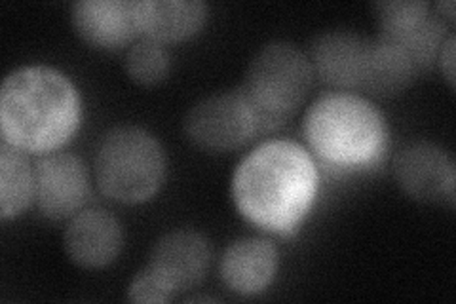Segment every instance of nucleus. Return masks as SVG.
<instances>
[{
    "label": "nucleus",
    "instance_id": "obj_2",
    "mask_svg": "<svg viewBox=\"0 0 456 304\" xmlns=\"http://www.w3.org/2000/svg\"><path fill=\"white\" fill-rule=\"evenodd\" d=\"M82 101L61 70L27 65L12 70L0 90L3 141L23 152H52L77 134Z\"/></svg>",
    "mask_w": 456,
    "mask_h": 304
},
{
    "label": "nucleus",
    "instance_id": "obj_13",
    "mask_svg": "<svg viewBox=\"0 0 456 304\" xmlns=\"http://www.w3.org/2000/svg\"><path fill=\"white\" fill-rule=\"evenodd\" d=\"M221 278L238 295H256L278 272V250L265 238H241L228 245L219 265Z\"/></svg>",
    "mask_w": 456,
    "mask_h": 304
},
{
    "label": "nucleus",
    "instance_id": "obj_1",
    "mask_svg": "<svg viewBox=\"0 0 456 304\" xmlns=\"http://www.w3.org/2000/svg\"><path fill=\"white\" fill-rule=\"evenodd\" d=\"M318 193V168L295 141H266L241 160L232 198L241 217L273 233L295 230Z\"/></svg>",
    "mask_w": 456,
    "mask_h": 304
},
{
    "label": "nucleus",
    "instance_id": "obj_3",
    "mask_svg": "<svg viewBox=\"0 0 456 304\" xmlns=\"http://www.w3.org/2000/svg\"><path fill=\"white\" fill-rule=\"evenodd\" d=\"M303 132L310 151L331 168L375 166L388 147L382 112L352 92L325 94L314 101L305 114Z\"/></svg>",
    "mask_w": 456,
    "mask_h": 304
},
{
    "label": "nucleus",
    "instance_id": "obj_7",
    "mask_svg": "<svg viewBox=\"0 0 456 304\" xmlns=\"http://www.w3.org/2000/svg\"><path fill=\"white\" fill-rule=\"evenodd\" d=\"M314 77L337 92L365 90L370 67V40L354 31L320 33L310 45Z\"/></svg>",
    "mask_w": 456,
    "mask_h": 304
},
{
    "label": "nucleus",
    "instance_id": "obj_15",
    "mask_svg": "<svg viewBox=\"0 0 456 304\" xmlns=\"http://www.w3.org/2000/svg\"><path fill=\"white\" fill-rule=\"evenodd\" d=\"M35 200V168L23 151L3 141L0 147V217L13 219Z\"/></svg>",
    "mask_w": 456,
    "mask_h": 304
},
{
    "label": "nucleus",
    "instance_id": "obj_16",
    "mask_svg": "<svg viewBox=\"0 0 456 304\" xmlns=\"http://www.w3.org/2000/svg\"><path fill=\"white\" fill-rule=\"evenodd\" d=\"M171 69V57L164 45L141 38L134 42L126 55V72L134 82L141 86H156L167 78Z\"/></svg>",
    "mask_w": 456,
    "mask_h": 304
},
{
    "label": "nucleus",
    "instance_id": "obj_12",
    "mask_svg": "<svg viewBox=\"0 0 456 304\" xmlns=\"http://www.w3.org/2000/svg\"><path fill=\"white\" fill-rule=\"evenodd\" d=\"M70 21L86 45L117 50L139 35L137 0H80L70 6Z\"/></svg>",
    "mask_w": 456,
    "mask_h": 304
},
{
    "label": "nucleus",
    "instance_id": "obj_11",
    "mask_svg": "<svg viewBox=\"0 0 456 304\" xmlns=\"http://www.w3.org/2000/svg\"><path fill=\"white\" fill-rule=\"evenodd\" d=\"M211 263L208 240L196 230H171L154 243L149 268L179 295L206 278Z\"/></svg>",
    "mask_w": 456,
    "mask_h": 304
},
{
    "label": "nucleus",
    "instance_id": "obj_8",
    "mask_svg": "<svg viewBox=\"0 0 456 304\" xmlns=\"http://www.w3.org/2000/svg\"><path fill=\"white\" fill-rule=\"evenodd\" d=\"M402 191L419 201L447 198L454 206L456 168L451 154L430 141H417L399 151L394 164Z\"/></svg>",
    "mask_w": 456,
    "mask_h": 304
},
{
    "label": "nucleus",
    "instance_id": "obj_4",
    "mask_svg": "<svg viewBox=\"0 0 456 304\" xmlns=\"http://www.w3.org/2000/svg\"><path fill=\"white\" fill-rule=\"evenodd\" d=\"M166 177V156L159 139L137 126H118L99 141L95 181L120 204L151 200Z\"/></svg>",
    "mask_w": 456,
    "mask_h": 304
},
{
    "label": "nucleus",
    "instance_id": "obj_10",
    "mask_svg": "<svg viewBox=\"0 0 456 304\" xmlns=\"http://www.w3.org/2000/svg\"><path fill=\"white\" fill-rule=\"evenodd\" d=\"M63 242L69 259L77 267L97 270L112 265L120 255L124 228L107 210L90 208L70 217Z\"/></svg>",
    "mask_w": 456,
    "mask_h": 304
},
{
    "label": "nucleus",
    "instance_id": "obj_19",
    "mask_svg": "<svg viewBox=\"0 0 456 304\" xmlns=\"http://www.w3.org/2000/svg\"><path fill=\"white\" fill-rule=\"evenodd\" d=\"M456 45V40H454V37H447L445 38V42H444V46H441V50H439V55H437V60H439V63H441V72H444V77L447 78V82H449V86L451 88H454V46Z\"/></svg>",
    "mask_w": 456,
    "mask_h": 304
},
{
    "label": "nucleus",
    "instance_id": "obj_14",
    "mask_svg": "<svg viewBox=\"0 0 456 304\" xmlns=\"http://www.w3.org/2000/svg\"><path fill=\"white\" fill-rule=\"evenodd\" d=\"M208 20V4L202 0H137L139 35L175 45L202 31Z\"/></svg>",
    "mask_w": 456,
    "mask_h": 304
},
{
    "label": "nucleus",
    "instance_id": "obj_20",
    "mask_svg": "<svg viewBox=\"0 0 456 304\" xmlns=\"http://www.w3.org/2000/svg\"><path fill=\"white\" fill-rule=\"evenodd\" d=\"M437 8L441 12V16H444V13H445L449 20H454V3H452V0H447V3H439Z\"/></svg>",
    "mask_w": 456,
    "mask_h": 304
},
{
    "label": "nucleus",
    "instance_id": "obj_9",
    "mask_svg": "<svg viewBox=\"0 0 456 304\" xmlns=\"http://www.w3.org/2000/svg\"><path fill=\"white\" fill-rule=\"evenodd\" d=\"M90 193L88 168L78 156L50 154L35 168V201L40 213L53 221L69 219L80 211Z\"/></svg>",
    "mask_w": 456,
    "mask_h": 304
},
{
    "label": "nucleus",
    "instance_id": "obj_5",
    "mask_svg": "<svg viewBox=\"0 0 456 304\" xmlns=\"http://www.w3.org/2000/svg\"><path fill=\"white\" fill-rule=\"evenodd\" d=\"M314 80L308 55L291 42H268L253 55L241 90L255 111L259 132L288 120L303 105Z\"/></svg>",
    "mask_w": 456,
    "mask_h": 304
},
{
    "label": "nucleus",
    "instance_id": "obj_6",
    "mask_svg": "<svg viewBox=\"0 0 456 304\" xmlns=\"http://www.w3.org/2000/svg\"><path fill=\"white\" fill-rule=\"evenodd\" d=\"M184 134L198 149L231 152L259 134V122L244 90L236 88L198 101L184 119Z\"/></svg>",
    "mask_w": 456,
    "mask_h": 304
},
{
    "label": "nucleus",
    "instance_id": "obj_18",
    "mask_svg": "<svg viewBox=\"0 0 456 304\" xmlns=\"http://www.w3.org/2000/svg\"><path fill=\"white\" fill-rule=\"evenodd\" d=\"M177 295L159 274L145 267L135 274L130 287H127V299L141 304H162L174 300Z\"/></svg>",
    "mask_w": 456,
    "mask_h": 304
},
{
    "label": "nucleus",
    "instance_id": "obj_17",
    "mask_svg": "<svg viewBox=\"0 0 456 304\" xmlns=\"http://www.w3.org/2000/svg\"><path fill=\"white\" fill-rule=\"evenodd\" d=\"M379 31H402L430 16V4L422 0H388L373 6Z\"/></svg>",
    "mask_w": 456,
    "mask_h": 304
}]
</instances>
